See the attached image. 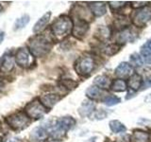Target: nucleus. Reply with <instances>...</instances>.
<instances>
[{
  "label": "nucleus",
  "instance_id": "nucleus-1",
  "mask_svg": "<svg viewBox=\"0 0 151 142\" xmlns=\"http://www.w3.org/2000/svg\"><path fill=\"white\" fill-rule=\"evenodd\" d=\"M53 39L49 35L37 34L27 42L28 49L34 57L42 58L49 53L53 47Z\"/></svg>",
  "mask_w": 151,
  "mask_h": 142
},
{
  "label": "nucleus",
  "instance_id": "nucleus-2",
  "mask_svg": "<svg viewBox=\"0 0 151 142\" xmlns=\"http://www.w3.org/2000/svg\"><path fill=\"white\" fill-rule=\"evenodd\" d=\"M77 121L73 117L66 116L54 120L50 125L45 128L54 140H60L66 135L68 131L73 129Z\"/></svg>",
  "mask_w": 151,
  "mask_h": 142
},
{
  "label": "nucleus",
  "instance_id": "nucleus-3",
  "mask_svg": "<svg viewBox=\"0 0 151 142\" xmlns=\"http://www.w3.org/2000/svg\"><path fill=\"white\" fill-rule=\"evenodd\" d=\"M73 30V20L70 16L60 15L51 25L52 36L56 40H63L67 37Z\"/></svg>",
  "mask_w": 151,
  "mask_h": 142
},
{
  "label": "nucleus",
  "instance_id": "nucleus-4",
  "mask_svg": "<svg viewBox=\"0 0 151 142\" xmlns=\"http://www.w3.org/2000/svg\"><path fill=\"white\" fill-rule=\"evenodd\" d=\"M96 67V62L91 55H82L75 62L74 68L77 74L81 78H88L91 76Z\"/></svg>",
  "mask_w": 151,
  "mask_h": 142
},
{
  "label": "nucleus",
  "instance_id": "nucleus-5",
  "mask_svg": "<svg viewBox=\"0 0 151 142\" xmlns=\"http://www.w3.org/2000/svg\"><path fill=\"white\" fill-rule=\"evenodd\" d=\"M6 123L12 130L20 132L27 129L30 125L31 118L24 111H19L13 113L6 117Z\"/></svg>",
  "mask_w": 151,
  "mask_h": 142
},
{
  "label": "nucleus",
  "instance_id": "nucleus-6",
  "mask_svg": "<svg viewBox=\"0 0 151 142\" xmlns=\"http://www.w3.org/2000/svg\"><path fill=\"white\" fill-rule=\"evenodd\" d=\"M130 22L137 28H145L151 23V7L145 6L135 9L131 14Z\"/></svg>",
  "mask_w": 151,
  "mask_h": 142
},
{
  "label": "nucleus",
  "instance_id": "nucleus-7",
  "mask_svg": "<svg viewBox=\"0 0 151 142\" xmlns=\"http://www.w3.org/2000/svg\"><path fill=\"white\" fill-rule=\"evenodd\" d=\"M48 109H47L44 104L41 102L39 99H33L32 101L28 102L25 109H24V112H25L27 115L29 117L31 120H41L42 117H44L47 113H48Z\"/></svg>",
  "mask_w": 151,
  "mask_h": 142
},
{
  "label": "nucleus",
  "instance_id": "nucleus-8",
  "mask_svg": "<svg viewBox=\"0 0 151 142\" xmlns=\"http://www.w3.org/2000/svg\"><path fill=\"white\" fill-rule=\"evenodd\" d=\"M15 63L22 68H31L35 64V57L28 49V47H20L14 55Z\"/></svg>",
  "mask_w": 151,
  "mask_h": 142
},
{
  "label": "nucleus",
  "instance_id": "nucleus-9",
  "mask_svg": "<svg viewBox=\"0 0 151 142\" xmlns=\"http://www.w3.org/2000/svg\"><path fill=\"white\" fill-rule=\"evenodd\" d=\"M72 20H73L72 35L78 40H83L87 36V33L90 30L89 22L79 18H72Z\"/></svg>",
  "mask_w": 151,
  "mask_h": 142
},
{
  "label": "nucleus",
  "instance_id": "nucleus-10",
  "mask_svg": "<svg viewBox=\"0 0 151 142\" xmlns=\"http://www.w3.org/2000/svg\"><path fill=\"white\" fill-rule=\"evenodd\" d=\"M15 64V59L11 52H6L0 58V73L7 74L13 70Z\"/></svg>",
  "mask_w": 151,
  "mask_h": 142
},
{
  "label": "nucleus",
  "instance_id": "nucleus-11",
  "mask_svg": "<svg viewBox=\"0 0 151 142\" xmlns=\"http://www.w3.org/2000/svg\"><path fill=\"white\" fill-rule=\"evenodd\" d=\"M136 38H137V32H135L130 27H129L125 28V30L118 32L115 43L123 46L124 44H126V43H129V42L132 43Z\"/></svg>",
  "mask_w": 151,
  "mask_h": 142
},
{
  "label": "nucleus",
  "instance_id": "nucleus-12",
  "mask_svg": "<svg viewBox=\"0 0 151 142\" xmlns=\"http://www.w3.org/2000/svg\"><path fill=\"white\" fill-rule=\"evenodd\" d=\"M132 72H133L132 65L129 63H127V62H122L115 68L114 75L117 77V79L125 80V79H129L133 74Z\"/></svg>",
  "mask_w": 151,
  "mask_h": 142
},
{
  "label": "nucleus",
  "instance_id": "nucleus-13",
  "mask_svg": "<svg viewBox=\"0 0 151 142\" xmlns=\"http://www.w3.org/2000/svg\"><path fill=\"white\" fill-rule=\"evenodd\" d=\"M49 133L45 126H38L34 128L29 135L30 142H45Z\"/></svg>",
  "mask_w": 151,
  "mask_h": 142
},
{
  "label": "nucleus",
  "instance_id": "nucleus-14",
  "mask_svg": "<svg viewBox=\"0 0 151 142\" xmlns=\"http://www.w3.org/2000/svg\"><path fill=\"white\" fill-rule=\"evenodd\" d=\"M85 94H86V97L92 101H102L103 99L108 95V93L105 90L98 88L97 86H94V85L88 87L86 89V91H85Z\"/></svg>",
  "mask_w": 151,
  "mask_h": 142
},
{
  "label": "nucleus",
  "instance_id": "nucleus-15",
  "mask_svg": "<svg viewBox=\"0 0 151 142\" xmlns=\"http://www.w3.org/2000/svg\"><path fill=\"white\" fill-rule=\"evenodd\" d=\"M88 7L90 9L92 15L94 17H102L107 13V4L105 2L94 1L89 2Z\"/></svg>",
  "mask_w": 151,
  "mask_h": 142
},
{
  "label": "nucleus",
  "instance_id": "nucleus-16",
  "mask_svg": "<svg viewBox=\"0 0 151 142\" xmlns=\"http://www.w3.org/2000/svg\"><path fill=\"white\" fill-rule=\"evenodd\" d=\"M39 99L41 101V102L49 110V109L54 107L56 104L60 101L61 96H60L59 94H56V93H47V94L42 95V96L39 98Z\"/></svg>",
  "mask_w": 151,
  "mask_h": 142
},
{
  "label": "nucleus",
  "instance_id": "nucleus-17",
  "mask_svg": "<svg viewBox=\"0 0 151 142\" xmlns=\"http://www.w3.org/2000/svg\"><path fill=\"white\" fill-rule=\"evenodd\" d=\"M111 35H112V30L108 26H98L96 31H94V37L96 38L97 41L102 43H105L110 40Z\"/></svg>",
  "mask_w": 151,
  "mask_h": 142
},
{
  "label": "nucleus",
  "instance_id": "nucleus-18",
  "mask_svg": "<svg viewBox=\"0 0 151 142\" xmlns=\"http://www.w3.org/2000/svg\"><path fill=\"white\" fill-rule=\"evenodd\" d=\"M127 87L129 88V90L133 92H137L138 90L141 89V87L143 86L144 80L142 78V76L138 73H133L130 77L127 79Z\"/></svg>",
  "mask_w": 151,
  "mask_h": 142
},
{
  "label": "nucleus",
  "instance_id": "nucleus-19",
  "mask_svg": "<svg viewBox=\"0 0 151 142\" xmlns=\"http://www.w3.org/2000/svg\"><path fill=\"white\" fill-rule=\"evenodd\" d=\"M129 142H150V134L143 130H134L129 137Z\"/></svg>",
  "mask_w": 151,
  "mask_h": 142
},
{
  "label": "nucleus",
  "instance_id": "nucleus-20",
  "mask_svg": "<svg viewBox=\"0 0 151 142\" xmlns=\"http://www.w3.org/2000/svg\"><path fill=\"white\" fill-rule=\"evenodd\" d=\"M50 17H51V12H47L46 13H45L44 15L35 23V25L33 27V30H32L33 32L40 33L41 31L44 30L50 20Z\"/></svg>",
  "mask_w": 151,
  "mask_h": 142
},
{
  "label": "nucleus",
  "instance_id": "nucleus-21",
  "mask_svg": "<svg viewBox=\"0 0 151 142\" xmlns=\"http://www.w3.org/2000/svg\"><path fill=\"white\" fill-rule=\"evenodd\" d=\"M130 20L127 18L126 15H123V14H119L115 19L114 22H113V26H114L115 30L119 32L125 28L130 27Z\"/></svg>",
  "mask_w": 151,
  "mask_h": 142
},
{
  "label": "nucleus",
  "instance_id": "nucleus-22",
  "mask_svg": "<svg viewBox=\"0 0 151 142\" xmlns=\"http://www.w3.org/2000/svg\"><path fill=\"white\" fill-rule=\"evenodd\" d=\"M93 85L97 86L98 88H101L103 90H106L111 87V80L106 75H98L93 79Z\"/></svg>",
  "mask_w": 151,
  "mask_h": 142
},
{
  "label": "nucleus",
  "instance_id": "nucleus-23",
  "mask_svg": "<svg viewBox=\"0 0 151 142\" xmlns=\"http://www.w3.org/2000/svg\"><path fill=\"white\" fill-rule=\"evenodd\" d=\"M93 109H94V103L92 101H90V99L84 101L78 108V114L81 117H89L93 112Z\"/></svg>",
  "mask_w": 151,
  "mask_h": 142
},
{
  "label": "nucleus",
  "instance_id": "nucleus-24",
  "mask_svg": "<svg viewBox=\"0 0 151 142\" xmlns=\"http://www.w3.org/2000/svg\"><path fill=\"white\" fill-rule=\"evenodd\" d=\"M121 47H122V46L117 44V43H111V44H108L102 47V52L106 56L111 57V56L117 54L118 52L120 51Z\"/></svg>",
  "mask_w": 151,
  "mask_h": 142
},
{
  "label": "nucleus",
  "instance_id": "nucleus-25",
  "mask_svg": "<svg viewBox=\"0 0 151 142\" xmlns=\"http://www.w3.org/2000/svg\"><path fill=\"white\" fill-rule=\"evenodd\" d=\"M110 89L113 92H125L127 89V83L125 80H121V79H116L113 80L111 83V87Z\"/></svg>",
  "mask_w": 151,
  "mask_h": 142
},
{
  "label": "nucleus",
  "instance_id": "nucleus-26",
  "mask_svg": "<svg viewBox=\"0 0 151 142\" xmlns=\"http://www.w3.org/2000/svg\"><path fill=\"white\" fill-rule=\"evenodd\" d=\"M109 127L113 134H122L127 131V127L124 123H122L118 120H112L109 122Z\"/></svg>",
  "mask_w": 151,
  "mask_h": 142
},
{
  "label": "nucleus",
  "instance_id": "nucleus-27",
  "mask_svg": "<svg viewBox=\"0 0 151 142\" xmlns=\"http://www.w3.org/2000/svg\"><path fill=\"white\" fill-rule=\"evenodd\" d=\"M29 15L28 14H24L23 16H21L20 18H18L17 20L14 23V26H13V30H22L23 28H25L28 22H29Z\"/></svg>",
  "mask_w": 151,
  "mask_h": 142
},
{
  "label": "nucleus",
  "instance_id": "nucleus-28",
  "mask_svg": "<svg viewBox=\"0 0 151 142\" xmlns=\"http://www.w3.org/2000/svg\"><path fill=\"white\" fill-rule=\"evenodd\" d=\"M101 102H103L105 105L111 107V106H114V105H117V104H119L121 102V99L119 97L115 96V95L108 94L107 96L103 99V101Z\"/></svg>",
  "mask_w": 151,
  "mask_h": 142
},
{
  "label": "nucleus",
  "instance_id": "nucleus-29",
  "mask_svg": "<svg viewBox=\"0 0 151 142\" xmlns=\"http://www.w3.org/2000/svg\"><path fill=\"white\" fill-rule=\"evenodd\" d=\"M129 64L132 67H142L144 65V60L139 53L134 52L129 56Z\"/></svg>",
  "mask_w": 151,
  "mask_h": 142
},
{
  "label": "nucleus",
  "instance_id": "nucleus-30",
  "mask_svg": "<svg viewBox=\"0 0 151 142\" xmlns=\"http://www.w3.org/2000/svg\"><path fill=\"white\" fill-rule=\"evenodd\" d=\"M127 5V2H123V1H109L108 6L110 7L111 11L113 12H122L123 9H125Z\"/></svg>",
  "mask_w": 151,
  "mask_h": 142
},
{
  "label": "nucleus",
  "instance_id": "nucleus-31",
  "mask_svg": "<svg viewBox=\"0 0 151 142\" xmlns=\"http://www.w3.org/2000/svg\"><path fill=\"white\" fill-rule=\"evenodd\" d=\"M60 86L66 90H74L78 86V83L71 79H63L60 80Z\"/></svg>",
  "mask_w": 151,
  "mask_h": 142
},
{
  "label": "nucleus",
  "instance_id": "nucleus-32",
  "mask_svg": "<svg viewBox=\"0 0 151 142\" xmlns=\"http://www.w3.org/2000/svg\"><path fill=\"white\" fill-rule=\"evenodd\" d=\"M140 55L142 56L144 62L146 64H151V51L149 49L145 46V44L141 47V51H140Z\"/></svg>",
  "mask_w": 151,
  "mask_h": 142
},
{
  "label": "nucleus",
  "instance_id": "nucleus-33",
  "mask_svg": "<svg viewBox=\"0 0 151 142\" xmlns=\"http://www.w3.org/2000/svg\"><path fill=\"white\" fill-rule=\"evenodd\" d=\"M108 115V113L104 110V109H99V110H97L96 112V115H94V117H96V120H104Z\"/></svg>",
  "mask_w": 151,
  "mask_h": 142
},
{
  "label": "nucleus",
  "instance_id": "nucleus-34",
  "mask_svg": "<svg viewBox=\"0 0 151 142\" xmlns=\"http://www.w3.org/2000/svg\"><path fill=\"white\" fill-rule=\"evenodd\" d=\"M4 37H5V32L2 31V30H0V45L2 44V42L4 40Z\"/></svg>",
  "mask_w": 151,
  "mask_h": 142
},
{
  "label": "nucleus",
  "instance_id": "nucleus-35",
  "mask_svg": "<svg viewBox=\"0 0 151 142\" xmlns=\"http://www.w3.org/2000/svg\"><path fill=\"white\" fill-rule=\"evenodd\" d=\"M145 46H147L148 47V49H149V50L151 51V39L147 42V43H146V44H145Z\"/></svg>",
  "mask_w": 151,
  "mask_h": 142
},
{
  "label": "nucleus",
  "instance_id": "nucleus-36",
  "mask_svg": "<svg viewBox=\"0 0 151 142\" xmlns=\"http://www.w3.org/2000/svg\"><path fill=\"white\" fill-rule=\"evenodd\" d=\"M9 142H20V139H19V138H14V139H11Z\"/></svg>",
  "mask_w": 151,
  "mask_h": 142
},
{
  "label": "nucleus",
  "instance_id": "nucleus-37",
  "mask_svg": "<svg viewBox=\"0 0 151 142\" xmlns=\"http://www.w3.org/2000/svg\"><path fill=\"white\" fill-rule=\"evenodd\" d=\"M105 142H115V141H112V140H111L110 138H108V137H106Z\"/></svg>",
  "mask_w": 151,
  "mask_h": 142
},
{
  "label": "nucleus",
  "instance_id": "nucleus-38",
  "mask_svg": "<svg viewBox=\"0 0 151 142\" xmlns=\"http://www.w3.org/2000/svg\"><path fill=\"white\" fill-rule=\"evenodd\" d=\"M2 87H3V83L1 82V80H0V90L2 89Z\"/></svg>",
  "mask_w": 151,
  "mask_h": 142
},
{
  "label": "nucleus",
  "instance_id": "nucleus-39",
  "mask_svg": "<svg viewBox=\"0 0 151 142\" xmlns=\"http://www.w3.org/2000/svg\"><path fill=\"white\" fill-rule=\"evenodd\" d=\"M0 142H3V135H0Z\"/></svg>",
  "mask_w": 151,
  "mask_h": 142
},
{
  "label": "nucleus",
  "instance_id": "nucleus-40",
  "mask_svg": "<svg viewBox=\"0 0 151 142\" xmlns=\"http://www.w3.org/2000/svg\"><path fill=\"white\" fill-rule=\"evenodd\" d=\"M1 11H2V7H1V4H0V12H1Z\"/></svg>",
  "mask_w": 151,
  "mask_h": 142
},
{
  "label": "nucleus",
  "instance_id": "nucleus-41",
  "mask_svg": "<svg viewBox=\"0 0 151 142\" xmlns=\"http://www.w3.org/2000/svg\"><path fill=\"white\" fill-rule=\"evenodd\" d=\"M150 83H151V78H150Z\"/></svg>",
  "mask_w": 151,
  "mask_h": 142
}]
</instances>
